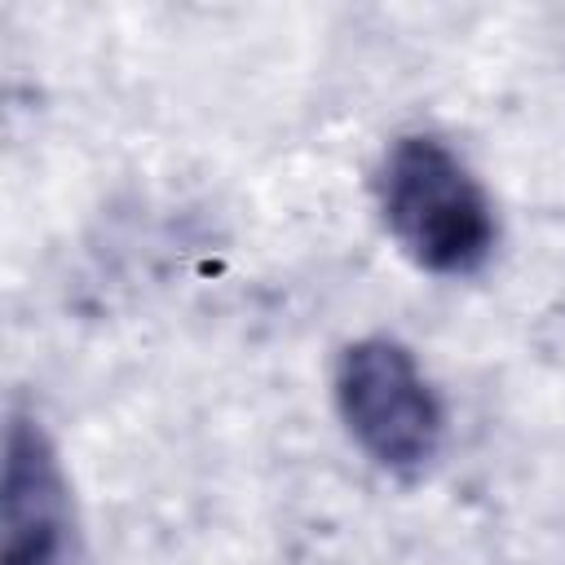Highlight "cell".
I'll list each match as a JSON object with an SVG mask.
<instances>
[{
  "label": "cell",
  "mask_w": 565,
  "mask_h": 565,
  "mask_svg": "<svg viewBox=\"0 0 565 565\" xmlns=\"http://www.w3.org/2000/svg\"><path fill=\"white\" fill-rule=\"evenodd\" d=\"M335 406L358 446L393 472H411L437 455V393L419 362L393 340H358L344 349L335 366Z\"/></svg>",
  "instance_id": "2"
},
{
  "label": "cell",
  "mask_w": 565,
  "mask_h": 565,
  "mask_svg": "<svg viewBox=\"0 0 565 565\" xmlns=\"http://www.w3.org/2000/svg\"><path fill=\"white\" fill-rule=\"evenodd\" d=\"M393 238L433 274H472L494 247V212L463 159L437 137H402L380 172Z\"/></svg>",
  "instance_id": "1"
},
{
  "label": "cell",
  "mask_w": 565,
  "mask_h": 565,
  "mask_svg": "<svg viewBox=\"0 0 565 565\" xmlns=\"http://www.w3.org/2000/svg\"><path fill=\"white\" fill-rule=\"evenodd\" d=\"M62 481L26 428H13L4 472V565H53L62 552Z\"/></svg>",
  "instance_id": "3"
}]
</instances>
